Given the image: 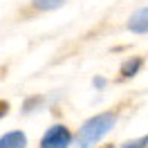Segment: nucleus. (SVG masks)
<instances>
[{"instance_id":"obj_8","label":"nucleus","mask_w":148,"mask_h":148,"mask_svg":"<svg viewBox=\"0 0 148 148\" xmlns=\"http://www.w3.org/2000/svg\"><path fill=\"white\" fill-rule=\"evenodd\" d=\"M7 110H9V103H7V101H0V119L7 114Z\"/></svg>"},{"instance_id":"obj_1","label":"nucleus","mask_w":148,"mask_h":148,"mask_svg":"<svg viewBox=\"0 0 148 148\" xmlns=\"http://www.w3.org/2000/svg\"><path fill=\"white\" fill-rule=\"evenodd\" d=\"M114 123H117V112H101V114H94L92 119H88L83 126L79 128L76 137H72L74 144H76V148L97 146V144L114 128Z\"/></svg>"},{"instance_id":"obj_3","label":"nucleus","mask_w":148,"mask_h":148,"mask_svg":"<svg viewBox=\"0 0 148 148\" xmlns=\"http://www.w3.org/2000/svg\"><path fill=\"white\" fill-rule=\"evenodd\" d=\"M128 29L132 34H148V7H139L128 18Z\"/></svg>"},{"instance_id":"obj_7","label":"nucleus","mask_w":148,"mask_h":148,"mask_svg":"<svg viewBox=\"0 0 148 148\" xmlns=\"http://www.w3.org/2000/svg\"><path fill=\"white\" fill-rule=\"evenodd\" d=\"M123 148H148V137H139V139H132V141H126Z\"/></svg>"},{"instance_id":"obj_5","label":"nucleus","mask_w":148,"mask_h":148,"mask_svg":"<svg viewBox=\"0 0 148 148\" xmlns=\"http://www.w3.org/2000/svg\"><path fill=\"white\" fill-rule=\"evenodd\" d=\"M141 65H144V58H141V56H132V58H128L126 63L121 65V74H123L126 79H130V76H135V74L141 70Z\"/></svg>"},{"instance_id":"obj_4","label":"nucleus","mask_w":148,"mask_h":148,"mask_svg":"<svg viewBox=\"0 0 148 148\" xmlns=\"http://www.w3.org/2000/svg\"><path fill=\"white\" fill-rule=\"evenodd\" d=\"M0 148H27V135L23 130H11L0 137Z\"/></svg>"},{"instance_id":"obj_9","label":"nucleus","mask_w":148,"mask_h":148,"mask_svg":"<svg viewBox=\"0 0 148 148\" xmlns=\"http://www.w3.org/2000/svg\"><path fill=\"white\" fill-rule=\"evenodd\" d=\"M103 83H106V81H103V79H94V85H97V88H101Z\"/></svg>"},{"instance_id":"obj_6","label":"nucleus","mask_w":148,"mask_h":148,"mask_svg":"<svg viewBox=\"0 0 148 148\" xmlns=\"http://www.w3.org/2000/svg\"><path fill=\"white\" fill-rule=\"evenodd\" d=\"M65 0H34V7L36 9H43V11H52V9H58L63 7Z\"/></svg>"},{"instance_id":"obj_2","label":"nucleus","mask_w":148,"mask_h":148,"mask_svg":"<svg viewBox=\"0 0 148 148\" xmlns=\"http://www.w3.org/2000/svg\"><path fill=\"white\" fill-rule=\"evenodd\" d=\"M70 146H72V132L63 123L47 128L40 139V148H70Z\"/></svg>"}]
</instances>
